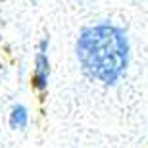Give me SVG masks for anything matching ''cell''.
Masks as SVG:
<instances>
[{
	"label": "cell",
	"instance_id": "7a4b0ae2",
	"mask_svg": "<svg viewBox=\"0 0 148 148\" xmlns=\"http://www.w3.org/2000/svg\"><path fill=\"white\" fill-rule=\"evenodd\" d=\"M48 75H50V62L46 52H38L35 58V75H33V85L38 90H44L48 85Z\"/></svg>",
	"mask_w": 148,
	"mask_h": 148
},
{
	"label": "cell",
	"instance_id": "6da1fadb",
	"mask_svg": "<svg viewBox=\"0 0 148 148\" xmlns=\"http://www.w3.org/2000/svg\"><path fill=\"white\" fill-rule=\"evenodd\" d=\"M75 48L77 60L88 77L114 85L125 75L129 66V38L114 23L100 21L85 27Z\"/></svg>",
	"mask_w": 148,
	"mask_h": 148
},
{
	"label": "cell",
	"instance_id": "3957f363",
	"mask_svg": "<svg viewBox=\"0 0 148 148\" xmlns=\"http://www.w3.org/2000/svg\"><path fill=\"white\" fill-rule=\"evenodd\" d=\"M27 121H29V114H27V108L25 106H16L12 110V115H10V125L14 129H25L27 127Z\"/></svg>",
	"mask_w": 148,
	"mask_h": 148
}]
</instances>
